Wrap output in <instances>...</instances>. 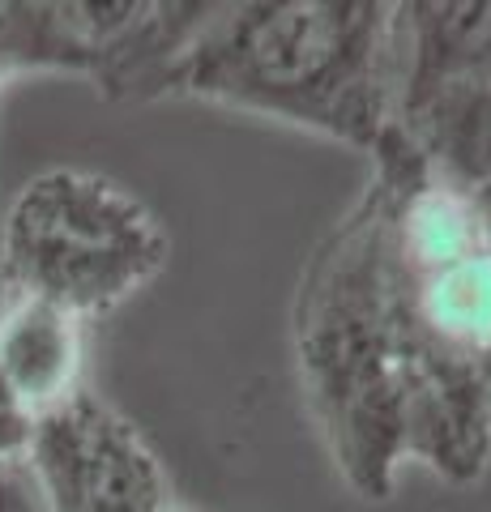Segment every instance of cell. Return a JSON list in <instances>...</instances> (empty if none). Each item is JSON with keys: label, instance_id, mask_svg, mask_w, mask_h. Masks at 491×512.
I'll return each mask as SVG.
<instances>
[{"label": "cell", "instance_id": "9", "mask_svg": "<svg viewBox=\"0 0 491 512\" xmlns=\"http://www.w3.org/2000/svg\"><path fill=\"white\" fill-rule=\"evenodd\" d=\"M466 197V205H470V214H474V222H479V231H483V239L491 244V180H483V184H474V188H466L462 192Z\"/></svg>", "mask_w": 491, "mask_h": 512}, {"label": "cell", "instance_id": "2", "mask_svg": "<svg viewBox=\"0 0 491 512\" xmlns=\"http://www.w3.org/2000/svg\"><path fill=\"white\" fill-rule=\"evenodd\" d=\"M398 5L252 0L210 5L163 99H201L372 154L398 120Z\"/></svg>", "mask_w": 491, "mask_h": 512}, {"label": "cell", "instance_id": "6", "mask_svg": "<svg viewBox=\"0 0 491 512\" xmlns=\"http://www.w3.org/2000/svg\"><path fill=\"white\" fill-rule=\"evenodd\" d=\"M86 372V320L43 299H5L0 308V380L13 397L47 419L73 402Z\"/></svg>", "mask_w": 491, "mask_h": 512}, {"label": "cell", "instance_id": "5", "mask_svg": "<svg viewBox=\"0 0 491 512\" xmlns=\"http://www.w3.org/2000/svg\"><path fill=\"white\" fill-rule=\"evenodd\" d=\"M26 474L47 512H176L154 448L90 389L39 419Z\"/></svg>", "mask_w": 491, "mask_h": 512}, {"label": "cell", "instance_id": "3", "mask_svg": "<svg viewBox=\"0 0 491 512\" xmlns=\"http://www.w3.org/2000/svg\"><path fill=\"white\" fill-rule=\"evenodd\" d=\"M291 350L299 393L342 483L368 504L389 500L406 466V380L389 269V192L376 171L299 274Z\"/></svg>", "mask_w": 491, "mask_h": 512}, {"label": "cell", "instance_id": "10", "mask_svg": "<svg viewBox=\"0 0 491 512\" xmlns=\"http://www.w3.org/2000/svg\"><path fill=\"white\" fill-rule=\"evenodd\" d=\"M0 512H35V504L18 487V474H0Z\"/></svg>", "mask_w": 491, "mask_h": 512}, {"label": "cell", "instance_id": "1", "mask_svg": "<svg viewBox=\"0 0 491 512\" xmlns=\"http://www.w3.org/2000/svg\"><path fill=\"white\" fill-rule=\"evenodd\" d=\"M368 158L389 192L406 461L470 487L491 466V244L398 128Z\"/></svg>", "mask_w": 491, "mask_h": 512}, {"label": "cell", "instance_id": "7", "mask_svg": "<svg viewBox=\"0 0 491 512\" xmlns=\"http://www.w3.org/2000/svg\"><path fill=\"white\" fill-rule=\"evenodd\" d=\"M22 73H47V39H43V5H9L0 0V86Z\"/></svg>", "mask_w": 491, "mask_h": 512}, {"label": "cell", "instance_id": "4", "mask_svg": "<svg viewBox=\"0 0 491 512\" xmlns=\"http://www.w3.org/2000/svg\"><path fill=\"white\" fill-rule=\"evenodd\" d=\"M167 231L107 175L52 167L13 197L0 227L5 299H43L77 320L103 316L167 265Z\"/></svg>", "mask_w": 491, "mask_h": 512}, {"label": "cell", "instance_id": "8", "mask_svg": "<svg viewBox=\"0 0 491 512\" xmlns=\"http://www.w3.org/2000/svg\"><path fill=\"white\" fill-rule=\"evenodd\" d=\"M35 431H39V419L18 402V397H13L9 384L0 380V474L26 470Z\"/></svg>", "mask_w": 491, "mask_h": 512}]
</instances>
